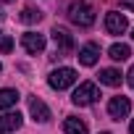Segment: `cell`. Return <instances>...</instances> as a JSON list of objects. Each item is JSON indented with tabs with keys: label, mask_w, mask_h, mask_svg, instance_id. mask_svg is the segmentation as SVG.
<instances>
[{
	"label": "cell",
	"mask_w": 134,
	"mask_h": 134,
	"mask_svg": "<svg viewBox=\"0 0 134 134\" xmlns=\"http://www.w3.org/2000/svg\"><path fill=\"white\" fill-rule=\"evenodd\" d=\"M0 71H3V66H0Z\"/></svg>",
	"instance_id": "23"
},
{
	"label": "cell",
	"mask_w": 134,
	"mask_h": 134,
	"mask_svg": "<svg viewBox=\"0 0 134 134\" xmlns=\"http://www.w3.org/2000/svg\"><path fill=\"white\" fill-rule=\"evenodd\" d=\"M71 100H74V105H79V108L92 105V103L97 100V87H95L92 82H84V84L76 87V92L71 95Z\"/></svg>",
	"instance_id": "3"
},
{
	"label": "cell",
	"mask_w": 134,
	"mask_h": 134,
	"mask_svg": "<svg viewBox=\"0 0 134 134\" xmlns=\"http://www.w3.org/2000/svg\"><path fill=\"white\" fill-rule=\"evenodd\" d=\"M19 21H24V24H37V21H42V11H37V8H24L21 16H19Z\"/></svg>",
	"instance_id": "15"
},
{
	"label": "cell",
	"mask_w": 134,
	"mask_h": 134,
	"mask_svg": "<svg viewBox=\"0 0 134 134\" xmlns=\"http://www.w3.org/2000/svg\"><path fill=\"white\" fill-rule=\"evenodd\" d=\"M69 19L76 26H92L95 24V5L90 0H76L69 5Z\"/></svg>",
	"instance_id": "1"
},
{
	"label": "cell",
	"mask_w": 134,
	"mask_h": 134,
	"mask_svg": "<svg viewBox=\"0 0 134 134\" xmlns=\"http://www.w3.org/2000/svg\"><path fill=\"white\" fill-rule=\"evenodd\" d=\"M100 134H110V131H100Z\"/></svg>",
	"instance_id": "21"
},
{
	"label": "cell",
	"mask_w": 134,
	"mask_h": 134,
	"mask_svg": "<svg viewBox=\"0 0 134 134\" xmlns=\"http://www.w3.org/2000/svg\"><path fill=\"white\" fill-rule=\"evenodd\" d=\"M129 110H131V103H129V97H124V95H118V97H110V103H108V116H110V118L121 121V118H126V116H129Z\"/></svg>",
	"instance_id": "4"
},
{
	"label": "cell",
	"mask_w": 134,
	"mask_h": 134,
	"mask_svg": "<svg viewBox=\"0 0 134 134\" xmlns=\"http://www.w3.org/2000/svg\"><path fill=\"white\" fill-rule=\"evenodd\" d=\"M124 8H126V11H134V3H131V0H126V3H124Z\"/></svg>",
	"instance_id": "18"
},
{
	"label": "cell",
	"mask_w": 134,
	"mask_h": 134,
	"mask_svg": "<svg viewBox=\"0 0 134 134\" xmlns=\"http://www.w3.org/2000/svg\"><path fill=\"white\" fill-rule=\"evenodd\" d=\"M24 124V116L21 113H5V116H0V134H8L13 129H19Z\"/></svg>",
	"instance_id": "10"
},
{
	"label": "cell",
	"mask_w": 134,
	"mask_h": 134,
	"mask_svg": "<svg viewBox=\"0 0 134 134\" xmlns=\"http://www.w3.org/2000/svg\"><path fill=\"white\" fill-rule=\"evenodd\" d=\"M3 3H13V0H3Z\"/></svg>",
	"instance_id": "20"
},
{
	"label": "cell",
	"mask_w": 134,
	"mask_h": 134,
	"mask_svg": "<svg viewBox=\"0 0 134 134\" xmlns=\"http://www.w3.org/2000/svg\"><path fill=\"white\" fill-rule=\"evenodd\" d=\"M29 113H32V118L40 121V124H47V121H50V108H47L40 97H32V100H29Z\"/></svg>",
	"instance_id": "8"
},
{
	"label": "cell",
	"mask_w": 134,
	"mask_h": 134,
	"mask_svg": "<svg viewBox=\"0 0 134 134\" xmlns=\"http://www.w3.org/2000/svg\"><path fill=\"white\" fill-rule=\"evenodd\" d=\"M79 63H84V66H95L97 63V58H100V47L95 45V42H90V45H84V47H79Z\"/></svg>",
	"instance_id": "9"
},
{
	"label": "cell",
	"mask_w": 134,
	"mask_h": 134,
	"mask_svg": "<svg viewBox=\"0 0 134 134\" xmlns=\"http://www.w3.org/2000/svg\"><path fill=\"white\" fill-rule=\"evenodd\" d=\"M50 34H53V42H55V47H58V53H60V55H69V53L74 50V37L66 32L63 26H55Z\"/></svg>",
	"instance_id": "5"
},
{
	"label": "cell",
	"mask_w": 134,
	"mask_h": 134,
	"mask_svg": "<svg viewBox=\"0 0 134 134\" xmlns=\"http://www.w3.org/2000/svg\"><path fill=\"white\" fill-rule=\"evenodd\" d=\"M63 131L66 134H87V124L82 118H76V116H69L63 121Z\"/></svg>",
	"instance_id": "11"
},
{
	"label": "cell",
	"mask_w": 134,
	"mask_h": 134,
	"mask_svg": "<svg viewBox=\"0 0 134 134\" xmlns=\"http://www.w3.org/2000/svg\"><path fill=\"white\" fill-rule=\"evenodd\" d=\"M126 82H129V87H134V66H131L129 74H126Z\"/></svg>",
	"instance_id": "17"
},
{
	"label": "cell",
	"mask_w": 134,
	"mask_h": 134,
	"mask_svg": "<svg viewBox=\"0 0 134 134\" xmlns=\"http://www.w3.org/2000/svg\"><path fill=\"white\" fill-rule=\"evenodd\" d=\"M108 55H110L113 60H126V58L131 55V50H129V45H121V42H116V45H110Z\"/></svg>",
	"instance_id": "14"
},
{
	"label": "cell",
	"mask_w": 134,
	"mask_h": 134,
	"mask_svg": "<svg viewBox=\"0 0 134 134\" xmlns=\"http://www.w3.org/2000/svg\"><path fill=\"white\" fill-rule=\"evenodd\" d=\"M126 16L124 13H118V11H110L108 16H105V29H108V34H124L126 32Z\"/></svg>",
	"instance_id": "6"
},
{
	"label": "cell",
	"mask_w": 134,
	"mask_h": 134,
	"mask_svg": "<svg viewBox=\"0 0 134 134\" xmlns=\"http://www.w3.org/2000/svg\"><path fill=\"white\" fill-rule=\"evenodd\" d=\"M131 134H134V121H131Z\"/></svg>",
	"instance_id": "19"
},
{
	"label": "cell",
	"mask_w": 134,
	"mask_h": 134,
	"mask_svg": "<svg viewBox=\"0 0 134 134\" xmlns=\"http://www.w3.org/2000/svg\"><path fill=\"white\" fill-rule=\"evenodd\" d=\"M19 103V92L16 90H0V110H8Z\"/></svg>",
	"instance_id": "13"
},
{
	"label": "cell",
	"mask_w": 134,
	"mask_h": 134,
	"mask_svg": "<svg viewBox=\"0 0 134 134\" xmlns=\"http://www.w3.org/2000/svg\"><path fill=\"white\" fill-rule=\"evenodd\" d=\"M11 47H13V40L8 37V34H0V53H11Z\"/></svg>",
	"instance_id": "16"
},
{
	"label": "cell",
	"mask_w": 134,
	"mask_h": 134,
	"mask_svg": "<svg viewBox=\"0 0 134 134\" xmlns=\"http://www.w3.org/2000/svg\"><path fill=\"white\" fill-rule=\"evenodd\" d=\"M21 45H24V50H26V53L37 55V53H42V50H45V37H42V34H37V32H26V34H21Z\"/></svg>",
	"instance_id": "7"
},
{
	"label": "cell",
	"mask_w": 134,
	"mask_h": 134,
	"mask_svg": "<svg viewBox=\"0 0 134 134\" xmlns=\"http://www.w3.org/2000/svg\"><path fill=\"white\" fill-rule=\"evenodd\" d=\"M100 84L118 87V84H121V71H116V69H103V71H100Z\"/></svg>",
	"instance_id": "12"
},
{
	"label": "cell",
	"mask_w": 134,
	"mask_h": 134,
	"mask_svg": "<svg viewBox=\"0 0 134 134\" xmlns=\"http://www.w3.org/2000/svg\"><path fill=\"white\" fill-rule=\"evenodd\" d=\"M76 82V71L74 69H69V66H63V69H55L50 76H47V84L53 87V90H66V87H71Z\"/></svg>",
	"instance_id": "2"
},
{
	"label": "cell",
	"mask_w": 134,
	"mask_h": 134,
	"mask_svg": "<svg viewBox=\"0 0 134 134\" xmlns=\"http://www.w3.org/2000/svg\"><path fill=\"white\" fill-rule=\"evenodd\" d=\"M131 37H134V29H131Z\"/></svg>",
	"instance_id": "22"
}]
</instances>
